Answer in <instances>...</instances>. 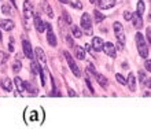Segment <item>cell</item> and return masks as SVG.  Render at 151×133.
<instances>
[{
	"mask_svg": "<svg viewBox=\"0 0 151 133\" xmlns=\"http://www.w3.org/2000/svg\"><path fill=\"white\" fill-rule=\"evenodd\" d=\"M136 45H137V51H139V55L142 58H147L148 56V47L146 41H144V37L142 33H136Z\"/></svg>",
	"mask_w": 151,
	"mask_h": 133,
	"instance_id": "1",
	"label": "cell"
},
{
	"mask_svg": "<svg viewBox=\"0 0 151 133\" xmlns=\"http://www.w3.org/2000/svg\"><path fill=\"white\" fill-rule=\"evenodd\" d=\"M81 27H83V32L85 35L91 36L92 35V21H91V17L89 14H83L81 17Z\"/></svg>",
	"mask_w": 151,
	"mask_h": 133,
	"instance_id": "2",
	"label": "cell"
},
{
	"mask_svg": "<svg viewBox=\"0 0 151 133\" xmlns=\"http://www.w3.org/2000/svg\"><path fill=\"white\" fill-rule=\"evenodd\" d=\"M63 55H65V58H66V60H68V65H69V67H70V70L73 71V74H74L76 77H81V71H80L77 63L73 60V56L69 54L68 51H63Z\"/></svg>",
	"mask_w": 151,
	"mask_h": 133,
	"instance_id": "3",
	"label": "cell"
},
{
	"mask_svg": "<svg viewBox=\"0 0 151 133\" xmlns=\"http://www.w3.org/2000/svg\"><path fill=\"white\" fill-rule=\"evenodd\" d=\"M35 56H36V59H37V63L45 69V67H47V56H45V52H44L43 48L41 47L35 48Z\"/></svg>",
	"mask_w": 151,
	"mask_h": 133,
	"instance_id": "4",
	"label": "cell"
},
{
	"mask_svg": "<svg viewBox=\"0 0 151 133\" xmlns=\"http://www.w3.org/2000/svg\"><path fill=\"white\" fill-rule=\"evenodd\" d=\"M113 27H114V35H115V37H117V40H118L121 44H125V32H124L122 25L119 24V22H114Z\"/></svg>",
	"mask_w": 151,
	"mask_h": 133,
	"instance_id": "5",
	"label": "cell"
},
{
	"mask_svg": "<svg viewBox=\"0 0 151 133\" xmlns=\"http://www.w3.org/2000/svg\"><path fill=\"white\" fill-rule=\"evenodd\" d=\"M22 48H24L25 56H26L29 60H33V58H35V51L32 50V45H30V43H29L26 39L22 40Z\"/></svg>",
	"mask_w": 151,
	"mask_h": 133,
	"instance_id": "6",
	"label": "cell"
},
{
	"mask_svg": "<svg viewBox=\"0 0 151 133\" xmlns=\"http://www.w3.org/2000/svg\"><path fill=\"white\" fill-rule=\"evenodd\" d=\"M45 27H47V41L51 47H56V37H55V33L52 30V26L51 24L45 22Z\"/></svg>",
	"mask_w": 151,
	"mask_h": 133,
	"instance_id": "7",
	"label": "cell"
},
{
	"mask_svg": "<svg viewBox=\"0 0 151 133\" xmlns=\"http://www.w3.org/2000/svg\"><path fill=\"white\" fill-rule=\"evenodd\" d=\"M35 15V8H33V4L28 0H25L24 1V18L29 19V18H32Z\"/></svg>",
	"mask_w": 151,
	"mask_h": 133,
	"instance_id": "8",
	"label": "cell"
},
{
	"mask_svg": "<svg viewBox=\"0 0 151 133\" xmlns=\"http://www.w3.org/2000/svg\"><path fill=\"white\" fill-rule=\"evenodd\" d=\"M35 27H36V30L39 32V33H44V30L47 29V27H45V22L40 18V15L37 12H35Z\"/></svg>",
	"mask_w": 151,
	"mask_h": 133,
	"instance_id": "9",
	"label": "cell"
},
{
	"mask_svg": "<svg viewBox=\"0 0 151 133\" xmlns=\"http://www.w3.org/2000/svg\"><path fill=\"white\" fill-rule=\"evenodd\" d=\"M103 51L106 52V55H109L110 58H115V56H117V50H115L114 44L110 43V41L103 44Z\"/></svg>",
	"mask_w": 151,
	"mask_h": 133,
	"instance_id": "10",
	"label": "cell"
},
{
	"mask_svg": "<svg viewBox=\"0 0 151 133\" xmlns=\"http://www.w3.org/2000/svg\"><path fill=\"white\" fill-rule=\"evenodd\" d=\"M92 51L95 52H100L102 50H103V40L100 39V37H93L92 39Z\"/></svg>",
	"mask_w": 151,
	"mask_h": 133,
	"instance_id": "11",
	"label": "cell"
},
{
	"mask_svg": "<svg viewBox=\"0 0 151 133\" xmlns=\"http://www.w3.org/2000/svg\"><path fill=\"white\" fill-rule=\"evenodd\" d=\"M127 84H128V88L131 92H135L136 91V77L133 73H129L128 74V80H127Z\"/></svg>",
	"mask_w": 151,
	"mask_h": 133,
	"instance_id": "12",
	"label": "cell"
},
{
	"mask_svg": "<svg viewBox=\"0 0 151 133\" xmlns=\"http://www.w3.org/2000/svg\"><path fill=\"white\" fill-rule=\"evenodd\" d=\"M0 27L3 29V30H12L14 29V22L11 19H0Z\"/></svg>",
	"mask_w": 151,
	"mask_h": 133,
	"instance_id": "13",
	"label": "cell"
},
{
	"mask_svg": "<svg viewBox=\"0 0 151 133\" xmlns=\"http://www.w3.org/2000/svg\"><path fill=\"white\" fill-rule=\"evenodd\" d=\"M0 85H1V88H3L4 91H7V92H11V91H12V81L10 78H7V77L1 78Z\"/></svg>",
	"mask_w": 151,
	"mask_h": 133,
	"instance_id": "14",
	"label": "cell"
},
{
	"mask_svg": "<svg viewBox=\"0 0 151 133\" xmlns=\"http://www.w3.org/2000/svg\"><path fill=\"white\" fill-rule=\"evenodd\" d=\"M115 6V0H99V7L103 10H109Z\"/></svg>",
	"mask_w": 151,
	"mask_h": 133,
	"instance_id": "15",
	"label": "cell"
},
{
	"mask_svg": "<svg viewBox=\"0 0 151 133\" xmlns=\"http://www.w3.org/2000/svg\"><path fill=\"white\" fill-rule=\"evenodd\" d=\"M43 11L47 14V17L48 18H54V11H52V8H51V6L48 4V1L47 0H43Z\"/></svg>",
	"mask_w": 151,
	"mask_h": 133,
	"instance_id": "16",
	"label": "cell"
},
{
	"mask_svg": "<svg viewBox=\"0 0 151 133\" xmlns=\"http://www.w3.org/2000/svg\"><path fill=\"white\" fill-rule=\"evenodd\" d=\"M14 84H15V86H17V89H18V92H19V95L24 93V91H25V82L22 81L19 77H15V80H14Z\"/></svg>",
	"mask_w": 151,
	"mask_h": 133,
	"instance_id": "17",
	"label": "cell"
},
{
	"mask_svg": "<svg viewBox=\"0 0 151 133\" xmlns=\"http://www.w3.org/2000/svg\"><path fill=\"white\" fill-rule=\"evenodd\" d=\"M74 50H76V58L80 59V60H84V59H85V55H87L85 51H84V48L80 47V45H76Z\"/></svg>",
	"mask_w": 151,
	"mask_h": 133,
	"instance_id": "18",
	"label": "cell"
},
{
	"mask_svg": "<svg viewBox=\"0 0 151 133\" xmlns=\"http://www.w3.org/2000/svg\"><path fill=\"white\" fill-rule=\"evenodd\" d=\"M25 89L28 91L29 96H36L37 95V89L30 84V82H25Z\"/></svg>",
	"mask_w": 151,
	"mask_h": 133,
	"instance_id": "19",
	"label": "cell"
},
{
	"mask_svg": "<svg viewBox=\"0 0 151 133\" xmlns=\"http://www.w3.org/2000/svg\"><path fill=\"white\" fill-rule=\"evenodd\" d=\"M95 75H96V81L100 84V86H104V88H106V86H107V84H109L107 78H106L103 74H99V73H96Z\"/></svg>",
	"mask_w": 151,
	"mask_h": 133,
	"instance_id": "20",
	"label": "cell"
},
{
	"mask_svg": "<svg viewBox=\"0 0 151 133\" xmlns=\"http://www.w3.org/2000/svg\"><path fill=\"white\" fill-rule=\"evenodd\" d=\"M72 35H73V37H76V39H80V37L83 36V30H81L78 26L72 25Z\"/></svg>",
	"mask_w": 151,
	"mask_h": 133,
	"instance_id": "21",
	"label": "cell"
},
{
	"mask_svg": "<svg viewBox=\"0 0 151 133\" xmlns=\"http://www.w3.org/2000/svg\"><path fill=\"white\" fill-rule=\"evenodd\" d=\"M93 17H95V24H100V22H103L104 18H106V17H104L100 11H98V10L93 11Z\"/></svg>",
	"mask_w": 151,
	"mask_h": 133,
	"instance_id": "22",
	"label": "cell"
},
{
	"mask_svg": "<svg viewBox=\"0 0 151 133\" xmlns=\"http://www.w3.org/2000/svg\"><path fill=\"white\" fill-rule=\"evenodd\" d=\"M1 12H3L4 15L11 17L12 15V10H11V7H10V4H6V3H4L3 6H1Z\"/></svg>",
	"mask_w": 151,
	"mask_h": 133,
	"instance_id": "23",
	"label": "cell"
},
{
	"mask_svg": "<svg viewBox=\"0 0 151 133\" xmlns=\"http://www.w3.org/2000/svg\"><path fill=\"white\" fill-rule=\"evenodd\" d=\"M133 19V26L136 27V29H140V27L143 26V21H142V17H135V18H132Z\"/></svg>",
	"mask_w": 151,
	"mask_h": 133,
	"instance_id": "24",
	"label": "cell"
},
{
	"mask_svg": "<svg viewBox=\"0 0 151 133\" xmlns=\"http://www.w3.org/2000/svg\"><path fill=\"white\" fill-rule=\"evenodd\" d=\"M21 67H22V65H21V62H19V60H18V59H17V60H15V63L12 65V71H14L15 74H18V73H19V71H21Z\"/></svg>",
	"mask_w": 151,
	"mask_h": 133,
	"instance_id": "25",
	"label": "cell"
},
{
	"mask_svg": "<svg viewBox=\"0 0 151 133\" xmlns=\"http://www.w3.org/2000/svg\"><path fill=\"white\" fill-rule=\"evenodd\" d=\"M8 60V55L6 54V52L3 51H0V66H3L4 63Z\"/></svg>",
	"mask_w": 151,
	"mask_h": 133,
	"instance_id": "26",
	"label": "cell"
},
{
	"mask_svg": "<svg viewBox=\"0 0 151 133\" xmlns=\"http://www.w3.org/2000/svg\"><path fill=\"white\" fill-rule=\"evenodd\" d=\"M137 15L139 17H142L144 14V3L143 1H139V3H137Z\"/></svg>",
	"mask_w": 151,
	"mask_h": 133,
	"instance_id": "27",
	"label": "cell"
},
{
	"mask_svg": "<svg viewBox=\"0 0 151 133\" xmlns=\"http://www.w3.org/2000/svg\"><path fill=\"white\" fill-rule=\"evenodd\" d=\"M115 80H117L121 85H127V80H125V77H124L122 74H115Z\"/></svg>",
	"mask_w": 151,
	"mask_h": 133,
	"instance_id": "28",
	"label": "cell"
},
{
	"mask_svg": "<svg viewBox=\"0 0 151 133\" xmlns=\"http://www.w3.org/2000/svg\"><path fill=\"white\" fill-rule=\"evenodd\" d=\"M22 24H24L25 30H26V32H29V30H30V25H29V19H26V18H24V21H22Z\"/></svg>",
	"mask_w": 151,
	"mask_h": 133,
	"instance_id": "29",
	"label": "cell"
},
{
	"mask_svg": "<svg viewBox=\"0 0 151 133\" xmlns=\"http://www.w3.org/2000/svg\"><path fill=\"white\" fill-rule=\"evenodd\" d=\"M63 17H65V19H66V24L68 25H72V18H70V15H69L68 12H63Z\"/></svg>",
	"mask_w": 151,
	"mask_h": 133,
	"instance_id": "30",
	"label": "cell"
},
{
	"mask_svg": "<svg viewBox=\"0 0 151 133\" xmlns=\"http://www.w3.org/2000/svg\"><path fill=\"white\" fill-rule=\"evenodd\" d=\"M124 18H125L127 21H129V19H132V18H133V15H132L131 11H125V12H124Z\"/></svg>",
	"mask_w": 151,
	"mask_h": 133,
	"instance_id": "31",
	"label": "cell"
},
{
	"mask_svg": "<svg viewBox=\"0 0 151 133\" xmlns=\"http://www.w3.org/2000/svg\"><path fill=\"white\" fill-rule=\"evenodd\" d=\"M70 6H72V7H76V8H81V7H83L80 1H72V3H70Z\"/></svg>",
	"mask_w": 151,
	"mask_h": 133,
	"instance_id": "32",
	"label": "cell"
},
{
	"mask_svg": "<svg viewBox=\"0 0 151 133\" xmlns=\"http://www.w3.org/2000/svg\"><path fill=\"white\" fill-rule=\"evenodd\" d=\"M144 66H146V70L150 71V73H151V60H146Z\"/></svg>",
	"mask_w": 151,
	"mask_h": 133,
	"instance_id": "33",
	"label": "cell"
},
{
	"mask_svg": "<svg viewBox=\"0 0 151 133\" xmlns=\"http://www.w3.org/2000/svg\"><path fill=\"white\" fill-rule=\"evenodd\" d=\"M8 50H10V51H14V39H12V37H11V39H10V45H8Z\"/></svg>",
	"mask_w": 151,
	"mask_h": 133,
	"instance_id": "34",
	"label": "cell"
},
{
	"mask_svg": "<svg viewBox=\"0 0 151 133\" xmlns=\"http://www.w3.org/2000/svg\"><path fill=\"white\" fill-rule=\"evenodd\" d=\"M139 80L142 82H144V80H146V75H144L143 71H139Z\"/></svg>",
	"mask_w": 151,
	"mask_h": 133,
	"instance_id": "35",
	"label": "cell"
},
{
	"mask_svg": "<svg viewBox=\"0 0 151 133\" xmlns=\"http://www.w3.org/2000/svg\"><path fill=\"white\" fill-rule=\"evenodd\" d=\"M85 82H87V86H88V88H89V91H91V92H92V93H93V92H95V91H93V88H92V85H91V82H89V80H85Z\"/></svg>",
	"mask_w": 151,
	"mask_h": 133,
	"instance_id": "36",
	"label": "cell"
},
{
	"mask_svg": "<svg viewBox=\"0 0 151 133\" xmlns=\"http://www.w3.org/2000/svg\"><path fill=\"white\" fill-rule=\"evenodd\" d=\"M66 40H68V43H69V45H70V47H73V45H74V43H73V40H72V37H70V36H68V37H66Z\"/></svg>",
	"mask_w": 151,
	"mask_h": 133,
	"instance_id": "37",
	"label": "cell"
},
{
	"mask_svg": "<svg viewBox=\"0 0 151 133\" xmlns=\"http://www.w3.org/2000/svg\"><path fill=\"white\" fill-rule=\"evenodd\" d=\"M69 96H72V98H76V96H77V93H76L73 89H69Z\"/></svg>",
	"mask_w": 151,
	"mask_h": 133,
	"instance_id": "38",
	"label": "cell"
},
{
	"mask_svg": "<svg viewBox=\"0 0 151 133\" xmlns=\"http://www.w3.org/2000/svg\"><path fill=\"white\" fill-rule=\"evenodd\" d=\"M144 84L147 88H151V80H144Z\"/></svg>",
	"mask_w": 151,
	"mask_h": 133,
	"instance_id": "39",
	"label": "cell"
},
{
	"mask_svg": "<svg viewBox=\"0 0 151 133\" xmlns=\"http://www.w3.org/2000/svg\"><path fill=\"white\" fill-rule=\"evenodd\" d=\"M59 1H60V3H63V4L68 3V0H59Z\"/></svg>",
	"mask_w": 151,
	"mask_h": 133,
	"instance_id": "40",
	"label": "cell"
},
{
	"mask_svg": "<svg viewBox=\"0 0 151 133\" xmlns=\"http://www.w3.org/2000/svg\"><path fill=\"white\" fill-rule=\"evenodd\" d=\"M89 1H91V3H95V1H98V0H89Z\"/></svg>",
	"mask_w": 151,
	"mask_h": 133,
	"instance_id": "41",
	"label": "cell"
},
{
	"mask_svg": "<svg viewBox=\"0 0 151 133\" xmlns=\"http://www.w3.org/2000/svg\"><path fill=\"white\" fill-rule=\"evenodd\" d=\"M148 19H150V21H151V14H150V15H148Z\"/></svg>",
	"mask_w": 151,
	"mask_h": 133,
	"instance_id": "42",
	"label": "cell"
},
{
	"mask_svg": "<svg viewBox=\"0 0 151 133\" xmlns=\"http://www.w3.org/2000/svg\"><path fill=\"white\" fill-rule=\"evenodd\" d=\"M0 40H1V33H0Z\"/></svg>",
	"mask_w": 151,
	"mask_h": 133,
	"instance_id": "43",
	"label": "cell"
}]
</instances>
